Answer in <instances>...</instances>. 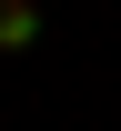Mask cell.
Segmentation results:
<instances>
[{"mask_svg": "<svg viewBox=\"0 0 121 131\" xmlns=\"http://www.w3.org/2000/svg\"><path fill=\"white\" fill-rule=\"evenodd\" d=\"M0 50H40V0H0Z\"/></svg>", "mask_w": 121, "mask_h": 131, "instance_id": "6da1fadb", "label": "cell"}]
</instances>
